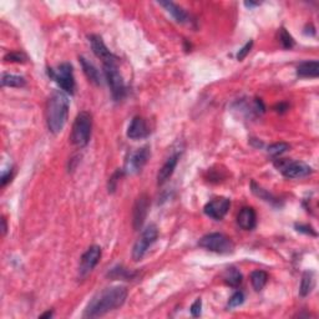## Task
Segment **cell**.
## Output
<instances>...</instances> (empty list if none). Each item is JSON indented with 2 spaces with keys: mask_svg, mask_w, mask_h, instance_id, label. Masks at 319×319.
Masks as SVG:
<instances>
[{
  "mask_svg": "<svg viewBox=\"0 0 319 319\" xmlns=\"http://www.w3.org/2000/svg\"><path fill=\"white\" fill-rule=\"evenodd\" d=\"M127 298V289L123 285L106 288L92 297L84 312L85 318L102 317L111 310L117 309L125 303Z\"/></svg>",
  "mask_w": 319,
  "mask_h": 319,
  "instance_id": "cell-1",
  "label": "cell"
},
{
  "mask_svg": "<svg viewBox=\"0 0 319 319\" xmlns=\"http://www.w3.org/2000/svg\"><path fill=\"white\" fill-rule=\"evenodd\" d=\"M68 96L61 91H55L49 97L46 105V122L50 132L59 133L63 131L69 116Z\"/></svg>",
  "mask_w": 319,
  "mask_h": 319,
  "instance_id": "cell-2",
  "label": "cell"
},
{
  "mask_svg": "<svg viewBox=\"0 0 319 319\" xmlns=\"http://www.w3.org/2000/svg\"><path fill=\"white\" fill-rule=\"evenodd\" d=\"M92 117L87 111H82L76 116L71 131V142L78 147H84L91 137Z\"/></svg>",
  "mask_w": 319,
  "mask_h": 319,
  "instance_id": "cell-3",
  "label": "cell"
},
{
  "mask_svg": "<svg viewBox=\"0 0 319 319\" xmlns=\"http://www.w3.org/2000/svg\"><path fill=\"white\" fill-rule=\"evenodd\" d=\"M49 78L53 79L64 91L73 95L75 91V78H74L73 66L69 63L60 64L56 68L48 69Z\"/></svg>",
  "mask_w": 319,
  "mask_h": 319,
  "instance_id": "cell-4",
  "label": "cell"
},
{
  "mask_svg": "<svg viewBox=\"0 0 319 319\" xmlns=\"http://www.w3.org/2000/svg\"><path fill=\"white\" fill-rule=\"evenodd\" d=\"M199 246L207 249V251L221 254L232 253L233 249H235V244L231 241V238L222 235V233H210V235L203 236L200 239Z\"/></svg>",
  "mask_w": 319,
  "mask_h": 319,
  "instance_id": "cell-5",
  "label": "cell"
},
{
  "mask_svg": "<svg viewBox=\"0 0 319 319\" xmlns=\"http://www.w3.org/2000/svg\"><path fill=\"white\" fill-rule=\"evenodd\" d=\"M104 75L107 84H109L114 99L116 101L122 100L126 94V86L125 81H123L119 71V68H117V63L104 64Z\"/></svg>",
  "mask_w": 319,
  "mask_h": 319,
  "instance_id": "cell-6",
  "label": "cell"
},
{
  "mask_svg": "<svg viewBox=\"0 0 319 319\" xmlns=\"http://www.w3.org/2000/svg\"><path fill=\"white\" fill-rule=\"evenodd\" d=\"M158 236V230L155 225H150L142 231L141 236L136 241L135 246L132 249V258L135 261H140L142 259V257L145 256L146 252H147L148 247L152 243H155V241L157 239Z\"/></svg>",
  "mask_w": 319,
  "mask_h": 319,
  "instance_id": "cell-7",
  "label": "cell"
},
{
  "mask_svg": "<svg viewBox=\"0 0 319 319\" xmlns=\"http://www.w3.org/2000/svg\"><path fill=\"white\" fill-rule=\"evenodd\" d=\"M276 166L280 170L283 176L287 179H303V177L309 176L313 172L312 167L300 161L280 160L279 162H276Z\"/></svg>",
  "mask_w": 319,
  "mask_h": 319,
  "instance_id": "cell-8",
  "label": "cell"
},
{
  "mask_svg": "<svg viewBox=\"0 0 319 319\" xmlns=\"http://www.w3.org/2000/svg\"><path fill=\"white\" fill-rule=\"evenodd\" d=\"M148 157H150V148L147 146L133 151V152L130 153L128 158L126 160L123 172H126V174H137L145 166Z\"/></svg>",
  "mask_w": 319,
  "mask_h": 319,
  "instance_id": "cell-9",
  "label": "cell"
},
{
  "mask_svg": "<svg viewBox=\"0 0 319 319\" xmlns=\"http://www.w3.org/2000/svg\"><path fill=\"white\" fill-rule=\"evenodd\" d=\"M231 202L230 200L226 197H217L207 203L203 208L206 216L216 221H221L226 215H227L228 210H230Z\"/></svg>",
  "mask_w": 319,
  "mask_h": 319,
  "instance_id": "cell-10",
  "label": "cell"
},
{
  "mask_svg": "<svg viewBox=\"0 0 319 319\" xmlns=\"http://www.w3.org/2000/svg\"><path fill=\"white\" fill-rule=\"evenodd\" d=\"M101 258V248L99 246H91L81 257L79 273L81 277H86L96 267Z\"/></svg>",
  "mask_w": 319,
  "mask_h": 319,
  "instance_id": "cell-11",
  "label": "cell"
},
{
  "mask_svg": "<svg viewBox=\"0 0 319 319\" xmlns=\"http://www.w3.org/2000/svg\"><path fill=\"white\" fill-rule=\"evenodd\" d=\"M148 208H150V199H148L146 194L141 195L136 200L132 211V226L136 231H138L142 227L143 222H145L146 217H147Z\"/></svg>",
  "mask_w": 319,
  "mask_h": 319,
  "instance_id": "cell-12",
  "label": "cell"
},
{
  "mask_svg": "<svg viewBox=\"0 0 319 319\" xmlns=\"http://www.w3.org/2000/svg\"><path fill=\"white\" fill-rule=\"evenodd\" d=\"M89 40L90 44H91L92 51H94V54L97 58L101 59L102 64L117 63V58L107 49V46L105 45L101 37H99V35H90Z\"/></svg>",
  "mask_w": 319,
  "mask_h": 319,
  "instance_id": "cell-13",
  "label": "cell"
},
{
  "mask_svg": "<svg viewBox=\"0 0 319 319\" xmlns=\"http://www.w3.org/2000/svg\"><path fill=\"white\" fill-rule=\"evenodd\" d=\"M148 135H150V128L146 120L140 116L133 117L127 127V137L131 140H140V138L147 137Z\"/></svg>",
  "mask_w": 319,
  "mask_h": 319,
  "instance_id": "cell-14",
  "label": "cell"
},
{
  "mask_svg": "<svg viewBox=\"0 0 319 319\" xmlns=\"http://www.w3.org/2000/svg\"><path fill=\"white\" fill-rule=\"evenodd\" d=\"M237 223L242 230L252 231L257 225L256 211L252 207H243L237 216Z\"/></svg>",
  "mask_w": 319,
  "mask_h": 319,
  "instance_id": "cell-15",
  "label": "cell"
},
{
  "mask_svg": "<svg viewBox=\"0 0 319 319\" xmlns=\"http://www.w3.org/2000/svg\"><path fill=\"white\" fill-rule=\"evenodd\" d=\"M158 4L161 5V7H164L165 9H166V12L170 13V14L172 15V18H174L177 23H180V24H186V23L190 22V15L187 14L186 10L182 9L180 5L175 4V3L172 2H160Z\"/></svg>",
  "mask_w": 319,
  "mask_h": 319,
  "instance_id": "cell-16",
  "label": "cell"
},
{
  "mask_svg": "<svg viewBox=\"0 0 319 319\" xmlns=\"http://www.w3.org/2000/svg\"><path fill=\"white\" fill-rule=\"evenodd\" d=\"M177 162H179V155H174L170 158H167V161L165 162L164 166L160 169L158 175H157V184L158 185H164L170 177L174 174L175 169L177 166Z\"/></svg>",
  "mask_w": 319,
  "mask_h": 319,
  "instance_id": "cell-17",
  "label": "cell"
},
{
  "mask_svg": "<svg viewBox=\"0 0 319 319\" xmlns=\"http://www.w3.org/2000/svg\"><path fill=\"white\" fill-rule=\"evenodd\" d=\"M79 60L81 63L82 70H84V74L86 75V78L91 82H94L95 85H101V75H100V71L97 70L96 66L92 63H90V61H87L84 56H80Z\"/></svg>",
  "mask_w": 319,
  "mask_h": 319,
  "instance_id": "cell-18",
  "label": "cell"
},
{
  "mask_svg": "<svg viewBox=\"0 0 319 319\" xmlns=\"http://www.w3.org/2000/svg\"><path fill=\"white\" fill-rule=\"evenodd\" d=\"M297 74L300 78H318L319 63L317 60L304 61L297 68Z\"/></svg>",
  "mask_w": 319,
  "mask_h": 319,
  "instance_id": "cell-19",
  "label": "cell"
},
{
  "mask_svg": "<svg viewBox=\"0 0 319 319\" xmlns=\"http://www.w3.org/2000/svg\"><path fill=\"white\" fill-rule=\"evenodd\" d=\"M314 273L310 271H307L303 273L302 282H300V288H299V294L300 297H307L312 289L314 288Z\"/></svg>",
  "mask_w": 319,
  "mask_h": 319,
  "instance_id": "cell-20",
  "label": "cell"
},
{
  "mask_svg": "<svg viewBox=\"0 0 319 319\" xmlns=\"http://www.w3.org/2000/svg\"><path fill=\"white\" fill-rule=\"evenodd\" d=\"M267 280H268V274H267V272L261 271V269L252 272L251 282H252V285H253V288L257 290V292L263 289Z\"/></svg>",
  "mask_w": 319,
  "mask_h": 319,
  "instance_id": "cell-21",
  "label": "cell"
},
{
  "mask_svg": "<svg viewBox=\"0 0 319 319\" xmlns=\"http://www.w3.org/2000/svg\"><path fill=\"white\" fill-rule=\"evenodd\" d=\"M3 86L9 87H24L27 85V80L23 76L13 75V74H4L2 78Z\"/></svg>",
  "mask_w": 319,
  "mask_h": 319,
  "instance_id": "cell-22",
  "label": "cell"
},
{
  "mask_svg": "<svg viewBox=\"0 0 319 319\" xmlns=\"http://www.w3.org/2000/svg\"><path fill=\"white\" fill-rule=\"evenodd\" d=\"M242 278H243V277H242L241 272H239L237 268H233V267L228 268L225 274V282L226 284H228L230 287H238L242 283Z\"/></svg>",
  "mask_w": 319,
  "mask_h": 319,
  "instance_id": "cell-23",
  "label": "cell"
},
{
  "mask_svg": "<svg viewBox=\"0 0 319 319\" xmlns=\"http://www.w3.org/2000/svg\"><path fill=\"white\" fill-rule=\"evenodd\" d=\"M251 187H252V192H253V194L256 195V196H258L259 199L267 201V202H271V203H276L277 202V200L274 199V197L272 196V195L269 194V192H267L266 190H263L262 187L257 186V185L254 184V182H252Z\"/></svg>",
  "mask_w": 319,
  "mask_h": 319,
  "instance_id": "cell-24",
  "label": "cell"
},
{
  "mask_svg": "<svg viewBox=\"0 0 319 319\" xmlns=\"http://www.w3.org/2000/svg\"><path fill=\"white\" fill-rule=\"evenodd\" d=\"M289 150V145L285 142H279V143H274V145H271L268 147V153L273 157H277V156H280L282 153L287 152Z\"/></svg>",
  "mask_w": 319,
  "mask_h": 319,
  "instance_id": "cell-25",
  "label": "cell"
},
{
  "mask_svg": "<svg viewBox=\"0 0 319 319\" xmlns=\"http://www.w3.org/2000/svg\"><path fill=\"white\" fill-rule=\"evenodd\" d=\"M279 40L284 49H292L293 46H294V40H293L292 35H290L284 28H282V29L279 30Z\"/></svg>",
  "mask_w": 319,
  "mask_h": 319,
  "instance_id": "cell-26",
  "label": "cell"
},
{
  "mask_svg": "<svg viewBox=\"0 0 319 319\" xmlns=\"http://www.w3.org/2000/svg\"><path fill=\"white\" fill-rule=\"evenodd\" d=\"M109 276L115 279H128L132 278V277L135 276V273H131V272L126 271L122 267H116V268H112L111 273H109Z\"/></svg>",
  "mask_w": 319,
  "mask_h": 319,
  "instance_id": "cell-27",
  "label": "cell"
},
{
  "mask_svg": "<svg viewBox=\"0 0 319 319\" xmlns=\"http://www.w3.org/2000/svg\"><path fill=\"white\" fill-rule=\"evenodd\" d=\"M243 302H244L243 292L238 290V292L233 293V295L230 298V300H228V308H236L238 307V305H241Z\"/></svg>",
  "mask_w": 319,
  "mask_h": 319,
  "instance_id": "cell-28",
  "label": "cell"
},
{
  "mask_svg": "<svg viewBox=\"0 0 319 319\" xmlns=\"http://www.w3.org/2000/svg\"><path fill=\"white\" fill-rule=\"evenodd\" d=\"M5 61H12V63H25L27 61V56L19 51H14V53H9L5 55Z\"/></svg>",
  "mask_w": 319,
  "mask_h": 319,
  "instance_id": "cell-29",
  "label": "cell"
},
{
  "mask_svg": "<svg viewBox=\"0 0 319 319\" xmlns=\"http://www.w3.org/2000/svg\"><path fill=\"white\" fill-rule=\"evenodd\" d=\"M252 46H253V41L249 40L248 43H247L246 45H244L243 48H242L241 50L238 51V54H237V59H238L239 61H242V60H243L244 58H246L247 55H248L249 51H251V49H252Z\"/></svg>",
  "mask_w": 319,
  "mask_h": 319,
  "instance_id": "cell-30",
  "label": "cell"
},
{
  "mask_svg": "<svg viewBox=\"0 0 319 319\" xmlns=\"http://www.w3.org/2000/svg\"><path fill=\"white\" fill-rule=\"evenodd\" d=\"M121 174H122V171H116L114 175L111 176V179H110L109 181V192H114L115 190H116V185L117 182H119V179L121 176Z\"/></svg>",
  "mask_w": 319,
  "mask_h": 319,
  "instance_id": "cell-31",
  "label": "cell"
},
{
  "mask_svg": "<svg viewBox=\"0 0 319 319\" xmlns=\"http://www.w3.org/2000/svg\"><path fill=\"white\" fill-rule=\"evenodd\" d=\"M191 314L194 315V317H200L201 315V312H202V300L200 299V298H197L196 300H195L194 304L191 305Z\"/></svg>",
  "mask_w": 319,
  "mask_h": 319,
  "instance_id": "cell-32",
  "label": "cell"
},
{
  "mask_svg": "<svg viewBox=\"0 0 319 319\" xmlns=\"http://www.w3.org/2000/svg\"><path fill=\"white\" fill-rule=\"evenodd\" d=\"M297 231H299V232H304L307 233V235H313V236H317V233L313 231L312 227H308V226H303V225H299L297 226Z\"/></svg>",
  "mask_w": 319,
  "mask_h": 319,
  "instance_id": "cell-33",
  "label": "cell"
},
{
  "mask_svg": "<svg viewBox=\"0 0 319 319\" xmlns=\"http://www.w3.org/2000/svg\"><path fill=\"white\" fill-rule=\"evenodd\" d=\"M12 177H13L12 170H9V171L4 172V174H3V176H2V187H4L5 185H7L9 181H12Z\"/></svg>",
  "mask_w": 319,
  "mask_h": 319,
  "instance_id": "cell-34",
  "label": "cell"
},
{
  "mask_svg": "<svg viewBox=\"0 0 319 319\" xmlns=\"http://www.w3.org/2000/svg\"><path fill=\"white\" fill-rule=\"evenodd\" d=\"M277 109H278L277 110L278 112H284L285 110L288 109V106H287V104H279L278 106H277Z\"/></svg>",
  "mask_w": 319,
  "mask_h": 319,
  "instance_id": "cell-35",
  "label": "cell"
},
{
  "mask_svg": "<svg viewBox=\"0 0 319 319\" xmlns=\"http://www.w3.org/2000/svg\"><path fill=\"white\" fill-rule=\"evenodd\" d=\"M244 5H246L247 8H254V7H258L259 3H253V2H246L244 3Z\"/></svg>",
  "mask_w": 319,
  "mask_h": 319,
  "instance_id": "cell-36",
  "label": "cell"
},
{
  "mask_svg": "<svg viewBox=\"0 0 319 319\" xmlns=\"http://www.w3.org/2000/svg\"><path fill=\"white\" fill-rule=\"evenodd\" d=\"M51 317H53V312H51V310H48V312L43 313L39 318H51Z\"/></svg>",
  "mask_w": 319,
  "mask_h": 319,
  "instance_id": "cell-37",
  "label": "cell"
},
{
  "mask_svg": "<svg viewBox=\"0 0 319 319\" xmlns=\"http://www.w3.org/2000/svg\"><path fill=\"white\" fill-rule=\"evenodd\" d=\"M2 223H3V235H5V233H7V221H5V218H3Z\"/></svg>",
  "mask_w": 319,
  "mask_h": 319,
  "instance_id": "cell-38",
  "label": "cell"
}]
</instances>
